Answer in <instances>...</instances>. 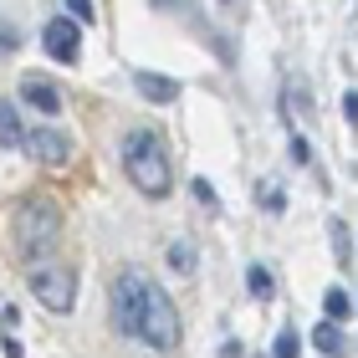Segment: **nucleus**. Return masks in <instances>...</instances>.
<instances>
[{"label": "nucleus", "instance_id": "obj_18", "mask_svg": "<svg viewBox=\"0 0 358 358\" xmlns=\"http://www.w3.org/2000/svg\"><path fill=\"white\" fill-rule=\"evenodd\" d=\"M0 348H6V358H26L21 338H15V328H6V338H0Z\"/></svg>", "mask_w": 358, "mask_h": 358}, {"label": "nucleus", "instance_id": "obj_6", "mask_svg": "<svg viewBox=\"0 0 358 358\" xmlns=\"http://www.w3.org/2000/svg\"><path fill=\"white\" fill-rule=\"evenodd\" d=\"M21 149L36 159V164L57 169V164H67V159H72V138L62 134V128H31V134H21Z\"/></svg>", "mask_w": 358, "mask_h": 358}, {"label": "nucleus", "instance_id": "obj_12", "mask_svg": "<svg viewBox=\"0 0 358 358\" xmlns=\"http://www.w3.org/2000/svg\"><path fill=\"white\" fill-rule=\"evenodd\" d=\"M328 231H333V251H338V266L348 271V266H353V241H348V225H343V220H333Z\"/></svg>", "mask_w": 358, "mask_h": 358}, {"label": "nucleus", "instance_id": "obj_21", "mask_svg": "<svg viewBox=\"0 0 358 358\" xmlns=\"http://www.w3.org/2000/svg\"><path fill=\"white\" fill-rule=\"evenodd\" d=\"M262 205L266 210H287V194L282 189H262Z\"/></svg>", "mask_w": 358, "mask_h": 358}, {"label": "nucleus", "instance_id": "obj_11", "mask_svg": "<svg viewBox=\"0 0 358 358\" xmlns=\"http://www.w3.org/2000/svg\"><path fill=\"white\" fill-rule=\"evenodd\" d=\"M322 313H328V322H343V317L353 313L348 287H328V292H322Z\"/></svg>", "mask_w": 358, "mask_h": 358}, {"label": "nucleus", "instance_id": "obj_10", "mask_svg": "<svg viewBox=\"0 0 358 358\" xmlns=\"http://www.w3.org/2000/svg\"><path fill=\"white\" fill-rule=\"evenodd\" d=\"M21 118H15V103L10 97H0V149H21Z\"/></svg>", "mask_w": 358, "mask_h": 358}, {"label": "nucleus", "instance_id": "obj_5", "mask_svg": "<svg viewBox=\"0 0 358 358\" xmlns=\"http://www.w3.org/2000/svg\"><path fill=\"white\" fill-rule=\"evenodd\" d=\"M41 46H46V57H52V62L77 67V57H83V26H77L72 15H52V21L41 26Z\"/></svg>", "mask_w": 358, "mask_h": 358}, {"label": "nucleus", "instance_id": "obj_8", "mask_svg": "<svg viewBox=\"0 0 358 358\" xmlns=\"http://www.w3.org/2000/svg\"><path fill=\"white\" fill-rule=\"evenodd\" d=\"M313 348H317L322 358H353V343H348V333L338 328V322H328V317H322L317 328H313Z\"/></svg>", "mask_w": 358, "mask_h": 358}, {"label": "nucleus", "instance_id": "obj_4", "mask_svg": "<svg viewBox=\"0 0 358 358\" xmlns=\"http://www.w3.org/2000/svg\"><path fill=\"white\" fill-rule=\"evenodd\" d=\"M31 292L46 313H72L77 307V266L67 262H41L31 266Z\"/></svg>", "mask_w": 358, "mask_h": 358}, {"label": "nucleus", "instance_id": "obj_3", "mask_svg": "<svg viewBox=\"0 0 358 358\" xmlns=\"http://www.w3.org/2000/svg\"><path fill=\"white\" fill-rule=\"evenodd\" d=\"M10 236H15V251L26 262H46L62 241V210L52 200H21L15 220H10Z\"/></svg>", "mask_w": 358, "mask_h": 358}, {"label": "nucleus", "instance_id": "obj_15", "mask_svg": "<svg viewBox=\"0 0 358 358\" xmlns=\"http://www.w3.org/2000/svg\"><path fill=\"white\" fill-rule=\"evenodd\" d=\"M169 266H174L179 276H185V271H194V251L185 246V241H174V246H169Z\"/></svg>", "mask_w": 358, "mask_h": 358}, {"label": "nucleus", "instance_id": "obj_19", "mask_svg": "<svg viewBox=\"0 0 358 358\" xmlns=\"http://www.w3.org/2000/svg\"><path fill=\"white\" fill-rule=\"evenodd\" d=\"M189 194H194V200H205V205H220V200H215V189H210L205 179H194V185H189Z\"/></svg>", "mask_w": 358, "mask_h": 358}, {"label": "nucleus", "instance_id": "obj_14", "mask_svg": "<svg viewBox=\"0 0 358 358\" xmlns=\"http://www.w3.org/2000/svg\"><path fill=\"white\" fill-rule=\"evenodd\" d=\"M246 287H251V297L266 302V297H271V271H266V266H251V271H246Z\"/></svg>", "mask_w": 358, "mask_h": 358}, {"label": "nucleus", "instance_id": "obj_17", "mask_svg": "<svg viewBox=\"0 0 358 358\" xmlns=\"http://www.w3.org/2000/svg\"><path fill=\"white\" fill-rule=\"evenodd\" d=\"M15 46H21V31H15L10 21H0V57H10Z\"/></svg>", "mask_w": 358, "mask_h": 358}, {"label": "nucleus", "instance_id": "obj_1", "mask_svg": "<svg viewBox=\"0 0 358 358\" xmlns=\"http://www.w3.org/2000/svg\"><path fill=\"white\" fill-rule=\"evenodd\" d=\"M113 317H118V333L138 338L143 348H159V353L179 348V313H174V302L134 266L118 271V282H113Z\"/></svg>", "mask_w": 358, "mask_h": 358}, {"label": "nucleus", "instance_id": "obj_16", "mask_svg": "<svg viewBox=\"0 0 358 358\" xmlns=\"http://www.w3.org/2000/svg\"><path fill=\"white\" fill-rule=\"evenodd\" d=\"M67 15L77 26H87V21H97V10H92V0H67Z\"/></svg>", "mask_w": 358, "mask_h": 358}, {"label": "nucleus", "instance_id": "obj_2", "mask_svg": "<svg viewBox=\"0 0 358 358\" xmlns=\"http://www.w3.org/2000/svg\"><path fill=\"white\" fill-rule=\"evenodd\" d=\"M123 174L134 179L138 194H154V200H164L174 174H169V154L164 143H159L154 128H134V134H123Z\"/></svg>", "mask_w": 358, "mask_h": 358}, {"label": "nucleus", "instance_id": "obj_13", "mask_svg": "<svg viewBox=\"0 0 358 358\" xmlns=\"http://www.w3.org/2000/svg\"><path fill=\"white\" fill-rule=\"evenodd\" d=\"M297 353H302V338L292 333V328H282V333L271 338V358H297Z\"/></svg>", "mask_w": 358, "mask_h": 358}, {"label": "nucleus", "instance_id": "obj_22", "mask_svg": "<svg viewBox=\"0 0 358 358\" xmlns=\"http://www.w3.org/2000/svg\"><path fill=\"white\" fill-rule=\"evenodd\" d=\"M220 6H231V0H220Z\"/></svg>", "mask_w": 358, "mask_h": 358}, {"label": "nucleus", "instance_id": "obj_9", "mask_svg": "<svg viewBox=\"0 0 358 358\" xmlns=\"http://www.w3.org/2000/svg\"><path fill=\"white\" fill-rule=\"evenodd\" d=\"M134 87L143 92V103H174L179 83L174 77H159V72H134Z\"/></svg>", "mask_w": 358, "mask_h": 358}, {"label": "nucleus", "instance_id": "obj_7", "mask_svg": "<svg viewBox=\"0 0 358 358\" xmlns=\"http://www.w3.org/2000/svg\"><path fill=\"white\" fill-rule=\"evenodd\" d=\"M15 92H21L31 108H41V113H57V108H62V87L52 83V77H36V72H26L21 83H15Z\"/></svg>", "mask_w": 358, "mask_h": 358}, {"label": "nucleus", "instance_id": "obj_20", "mask_svg": "<svg viewBox=\"0 0 358 358\" xmlns=\"http://www.w3.org/2000/svg\"><path fill=\"white\" fill-rule=\"evenodd\" d=\"M292 159H297V164H307V159H313V149H307L302 134H292Z\"/></svg>", "mask_w": 358, "mask_h": 358}]
</instances>
